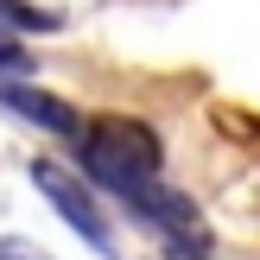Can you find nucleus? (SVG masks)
<instances>
[{
  "label": "nucleus",
  "mask_w": 260,
  "mask_h": 260,
  "mask_svg": "<svg viewBox=\"0 0 260 260\" xmlns=\"http://www.w3.org/2000/svg\"><path fill=\"white\" fill-rule=\"evenodd\" d=\"M25 63H32V57H25V45L0 25V70H25Z\"/></svg>",
  "instance_id": "39448f33"
},
{
  "label": "nucleus",
  "mask_w": 260,
  "mask_h": 260,
  "mask_svg": "<svg viewBox=\"0 0 260 260\" xmlns=\"http://www.w3.org/2000/svg\"><path fill=\"white\" fill-rule=\"evenodd\" d=\"M165 260H210V254H203V241H172Z\"/></svg>",
  "instance_id": "0eeeda50"
},
{
  "label": "nucleus",
  "mask_w": 260,
  "mask_h": 260,
  "mask_svg": "<svg viewBox=\"0 0 260 260\" xmlns=\"http://www.w3.org/2000/svg\"><path fill=\"white\" fill-rule=\"evenodd\" d=\"M0 260H45V248H32V241L7 235V241H0Z\"/></svg>",
  "instance_id": "423d86ee"
},
{
  "label": "nucleus",
  "mask_w": 260,
  "mask_h": 260,
  "mask_svg": "<svg viewBox=\"0 0 260 260\" xmlns=\"http://www.w3.org/2000/svg\"><path fill=\"white\" fill-rule=\"evenodd\" d=\"M0 19H7V25H19V32H51V25H57V13L32 7V0H0Z\"/></svg>",
  "instance_id": "20e7f679"
},
{
  "label": "nucleus",
  "mask_w": 260,
  "mask_h": 260,
  "mask_svg": "<svg viewBox=\"0 0 260 260\" xmlns=\"http://www.w3.org/2000/svg\"><path fill=\"white\" fill-rule=\"evenodd\" d=\"M0 108L19 114V121H32V127H45V134H63V140H83V127H89L70 102L45 95V89H32V83H0Z\"/></svg>",
  "instance_id": "7ed1b4c3"
},
{
  "label": "nucleus",
  "mask_w": 260,
  "mask_h": 260,
  "mask_svg": "<svg viewBox=\"0 0 260 260\" xmlns=\"http://www.w3.org/2000/svg\"><path fill=\"white\" fill-rule=\"evenodd\" d=\"M32 184L51 197V210H57V216H63V222H70L95 254H121V248H114V222L102 216V203L89 197L83 178H70L63 165H51V159H38V165H32Z\"/></svg>",
  "instance_id": "f03ea898"
},
{
  "label": "nucleus",
  "mask_w": 260,
  "mask_h": 260,
  "mask_svg": "<svg viewBox=\"0 0 260 260\" xmlns=\"http://www.w3.org/2000/svg\"><path fill=\"white\" fill-rule=\"evenodd\" d=\"M76 165L89 172V184L102 190H121L134 178H159L165 152H159V134L134 114H95L76 140Z\"/></svg>",
  "instance_id": "f257e3e1"
}]
</instances>
